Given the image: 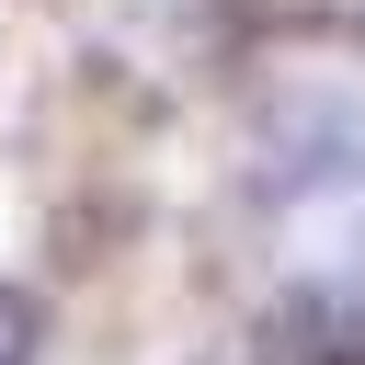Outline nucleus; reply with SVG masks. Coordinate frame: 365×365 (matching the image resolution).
<instances>
[{
    "instance_id": "1",
    "label": "nucleus",
    "mask_w": 365,
    "mask_h": 365,
    "mask_svg": "<svg viewBox=\"0 0 365 365\" xmlns=\"http://www.w3.org/2000/svg\"><path fill=\"white\" fill-rule=\"evenodd\" d=\"M274 365H365V297L354 285H297L274 308Z\"/></svg>"
},
{
    "instance_id": "2",
    "label": "nucleus",
    "mask_w": 365,
    "mask_h": 365,
    "mask_svg": "<svg viewBox=\"0 0 365 365\" xmlns=\"http://www.w3.org/2000/svg\"><path fill=\"white\" fill-rule=\"evenodd\" d=\"M34 354H46V308L23 285H0V365H34Z\"/></svg>"
}]
</instances>
